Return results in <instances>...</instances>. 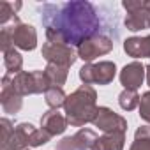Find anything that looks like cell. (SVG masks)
Listing matches in <instances>:
<instances>
[{
  "label": "cell",
  "instance_id": "19",
  "mask_svg": "<svg viewBox=\"0 0 150 150\" xmlns=\"http://www.w3.org/2000/svg\"><path fill=\"white\" fill-rule=\"evenodd\" d=\"M65 99H67V96H65V92H64L62 87H51L44 94V101H46V104L51 110H58L60 106H64Z\"/></svg>",
  "mask_w": 150,
  "mask_h": 150
},
{
  "label": "cell",
  "instance_id": "1",
  "mask_svg": "<svg viewBox=\"0 0 150 150\" xmlns=\"http://www.w3.org/2000/svg\"><path fill=\"white\" fill-rule=\"evenodd\" d=\"M41 23L50 42L80 46L97 35L120 39V16L115 6L94 4L88 0L46 2L37 7Z\"/></svg>",
  "mask_w": 150,
  "mask_h": 150
},
{
  "label": "cell",
  "instance_id": "20",
  "mask_svg": "<svg viewBox=\"0 0 150 150\" xmlns=\"http://www.w3.org/2000/svg\"><path fill=\"white\" fill-rule=\"evenodd\" d=\"M129 150H150V125H141L134 132V141Z\"/></svg>",
  "mask_w": 150,
  "mask_h": 150
},
{
  "label": "cell",
  "instance_id": "29",
  "mask_svg": "<svg viewBox=\"0 0 150 150\" xmlns=\"http://www.w3.org/2000/svg\"><path fill=\"white\" fill-rule=\"evenodd\" d=\"M146 83H148V87H150V64L146 65Z\"/></svg>",
  "mask_w": 150,
  "mask_h": 150
},
{
  "label": "cell",
  "instance_id": "28",
  "mask_svg": "<svg viewBox=\"0 0 150 150\" xmlns=\"http://www.w3.org/2000/svg\"><path fill=\"white\" fill-rule=\"evenodd\" d=\"M145 11L148 16V25H150V0H145Z\"/></svg>",
  "mask_w": 150,
  "mask_h": 150
},
{
  "label": "cell",
  "instance_id": "21",
  "mask_svg": "<svg viewBox=\"0 0 150 150\" xmlns=\"http://www.w3.org/2000/svg\"><path fill=\"white\" fill-rule=\"evenodd\" d=\"M21 7V2H16V4H11V2H0V25L6 27L9 25L11 21H14L18 18L16 11Z\"/></svg>",
  "mask_w": 150,
  "mask_h": 150
},
{
  "label": "cell",
  "instance_id": "4",
  "mask_svg": "<svg viewBox=\"0 0 150 150\" xmlns=\"http://www.w3.org/2000/svg\"><path fill=\"white\" fill-rule=\"evenodd\" d=\"M117 76L115 62L103 60L97 64H85L80 69V80L83 85H110Z\"/></svg>",
  "mask_w": 150,
  "mask_h": 150
},
{
  "label": "cell",
  "instance_id": "8",
  "mask_svg": "<svg viewBox=\"0 0 150 150\" xmlns=\"http://www.w3.org/2000/svg\"><path fill=\"white\" fill-rule=\"evenodd\" d=\"M122 7L125 9L127 16L124 25L131 32H139L148 28V16L145 11V0H122Z\"/></svg>",
  "mask_w": 150,
  "mask_h": 150
},
{
  "label": "cell",
  "instance_id": "10",
  "mask_svg": "<svg viewBox=\"0 0 150 150\" xmlns=\"http://www.w3.org/2000/svg\"><path fill=\"white\" fill-rule=\"evenodd\" d=\"M146 78V67L139 62H131L120 71V83L124 90H138Z\"/></svg>",
  "mask_w": 150,
  "mask_h": 150
},
{
  "label": "cell",
  "instance_id": "15",
  "mask_svg": "<svg viewBox=\"0 0 150 150\" xmlns=\"http://www.w3.org/2000/svg\"><path fill=\"white\" fill-rule=\"evenodd\" d=\"M124 145H125V132H110L97 138L92 150H124Z\"/></svg>",
  "mask_w": 150,
  "mask_h": 150
},
{
  "label": "cell",
  "instance_id": "11",
  "mask_svg": "<svg viewBox=\"0 0 150 150\" xmlns=\"http://www.w3.org/2000/svg\"><path fill=\"white\" fill-rule=\"evenodd\" d=\"M35 127L32 124H18L9 138L7 143L2 145V150H27V146H30V139L34 134Z\"/></svg>",
  "mask_w": 150,
  "mask_h": 150
},
{
  "label": "cell",
  "instance_id": "5",
  "mask_svg": "<svg viewBox=\"0 0 150 150\" xmlns=\"http://www.w3.org/2000/svg\"><path fill=\"white\" fill-rule=\"evenodd\" d=\"M115 39L110 35H97L92 37L88 41H85L83 44H80L76 48L78 51V58H81L85 64H92V60L108 55L113 48H115Z\"/></svg>",
  "mask_w": 150,
  "mask_h": 150
},
{
  "label": "cell",
  "instance_id": "25",
  "mask_svg": "<svg viewBox=\"0 0 150 150\" xmlns=\"http://www.w3.org/2000/svg\"><path fill=\"white\" fill-rule=\"evenodd\" d=\"M11 48H14L11 32H9L7 27H2V28H0V50H2V53H4V51H7Z\"/></svg>",
  "mask_w": 150,
  "mask_h": 150
},
{
  "label": "cell",
  "instance_id": "3",
  "mask_svg": "<svg viewBox=\"0 0 150 150\" xmlns=\"http://www.w3.org/2000/svg\"><path fill=\"white\" fill-rule=\"evenodd\" d=\"M11 88L20 94L21 97L25 96H34V94H46L48 88H51V83L46 76L44 71H21L18 74H6L4 76Z\"/></svg>",
  "mask_w": 150,
  "mask_h": 150
},
{
  "label": "cell",
  "instance_id": "22",
  "mask_svg": "<svg viewBox=\"0 0 150 150\" xmlns=\"http://www.w3.org/2000/svg\"><path fill=\"white\" fill-rule=\"evenodd\" d=\"M139 96H138V92H134V90H122L120 94H118V104H120V108L122 110H125V111H132V110H136V108H139Z\"/></svg>",
  "mask_w": 150,
  "mask_h": 150
},
{
  "label": "cell",
  "instance_id": "9",
  "mask_svg": "<svg viewBox=\"0 0 150 150\" xmlns=\"http://www.w3.org/2000/svg\"><path fill=\"white\" fill-rule=\"evenodd\" d=\"M92 124H94V127H99L104 134H110V132H125L127 131V120L122 115L115 113L108 106H99L97 108Z\"/></svg>",
  "mask_w": 150,
  "mask_h": 150
},
{
  "label": "cell",
  "instance_id": "17",
  "mask_svg": "<svg viewBox=\"0 0 150 150\" xmlns=\"http://www.w3.org/2000/svg\"><path fill=\"white\" fill-rule=\"evenodd\" d=\"M46 76L51 83V87H62L65 81H67V76H69V69L67 67H62V65H55V64H48L46 69Z\"/></svg>",
  "mask_w": 150,
  "mask_h": 150
},
{
  "label": "cell",
  "instance_id": "14",
  "mask_svg": "<svg viewBox=\"0 0 150 150\" xmlns=\"http://www.w3.org/2000/svg\"><path fill=\"white\" fill-rule=\"evenodd\" d=\"M124 51L132 58H150V35L129 37L124 41Z\"/></svg>",
  "mask_w": 150,
  "mask_h": 150
},
{
  "label": "cell",
  "instance_id": "12",
  "mask_svg": "<svg viewBox=\"0 0 150 150\" xmlns=\"http://www.w3.org/2000/svg\"><path fill=\"white\" fill-rule=\"evenodd\" d=\"M67 125H69V122H67L65 115H62L58 110H50L41 117V129H44L51 136L64 134Z\"/></svg>",
  "mask_w": 150,
  "mask_h": 150
},
{
  "label": "cell",
  "instance_id": "2",
  "mask_svg": "<svg viewBox=\"0 0 150 150\" xmlns=\"http://www.w3.org/2000/svg\"><path fill=\"white\" fill-rule=\"evenodd\" d=\"M97 108V92L92 85H81L76 88L67 96L64 104L65 118L72 127H83L85 124L92 122Z\"/></svg>",
  "mask_w": 150,
  "mask_h": 150
},
{
  "label": "cell",
  "instance_id": "23",
  "mask_svg": "<svg viewBox=\"0 0 150 150\" xmlns=\"http://www.w3.org/2000/svg\"><path fill=\"white\" fill-rule=\"evenodd\" d=\"M139 117L146 124H150V90L145 92L139 99Z\"/></svg>",
  "mask_w": 150,
  "mask_h": 150
},
{
  "label": "cell",
  "instance_id": "24",
  "mask_svg": "<svg viewBox=\"0 0 150 150\" xmlns=\"http://www.w3.org/2000/svg\"><path fill=\"white\" fill-rule=\"evenodd\" d=\"M53 136L50 132H46L44 129H35L34 134H32V139H30V146H41V145H46Z\"/></svg>",
  "mask_w": 150,
  "mask_h": 150
},
{
  "label": "cell",
  "instance_id": "16",
  "mask_svg": "<svg viewBox=\"0 0 150 150\" xmlns=\"http://www.w3.org/2000/svg\"><path fill=\"white\" fill-rule=\"evenodd\" d=\"M72 141H74L76 150H92V146L97 141V134L92 129H80L72 136Z\"/></svg>",
  "mask_w": 150,
  "mask_h": 150
},
{
  "label": "cell",
  "instance_id": "26",
  "mask_svg": "<svg viewBox=\"0 0 150 150\" xmlns=\"http://www.w3.org/2000/svg\"><path fill=\"white\" fill-rule=\"evenodd\" d=\"M0 125H2V145H4V143L9 141V138H11L14 127H13V124H11L9 118H2V120H0Z\"/></svg>",
  "mask_w": 150,
  "mask_h": 150
},
{
  "label": "cell",
  "instance_id": "27",
  "mask_svg": "<svg viewBox=\"0 0 150 150\" xmlns=\"http://www.w3.org/2000/svg\"><path fill=\"white\" fill-rule=\"evenodd\" d=\"M55 150H76V146H74V141H72V136L62 138V139L57 143V148H55Z\"/></svg>",
  "mask_w": 150,
  "mask_h": 150
},
{
  "label": "cell",
  "instance_id": "6",
  "mask_svg": "<svg viewBox=\"0 0 150 150\" xmlns=\"http://www.w3.org/2000/svg\"><path fill=\"white\" fill-rule=\"evenodd\" d=\"M41 55L42 58L48 62V64H55V65H62V67H71L78 58V51L74 50L72 46H67V44H58V42H50L46 41L42 44V50H41Z\"/></svg>",
  "mask_w": 150,
  "mask_h": 150
},
{
  "label": "cell",
  "instance_id": "13",
  "mask_svg": "<svg viewBox=\"0 0 150 150\" xmlns=\"http://www.w3.org/2000/svg\"><path fill=\"white\" fill-rule=\"evenodd\" d=\"M0 104H2V110L4 113H9V115H16L21 106H23V97L20 94H16L11 85L7 83L6 78H2V90H0Z\"/></svg>",
  "mask_w": 150,
  "mask_h": 150
},
{
  "label": "cell",
  "instance_id": "7",
  "mask_svg": "<svg viewBox=\"0 0 150 150\" xmlns=\"http://www.w3.org/2000/svg\"><path fill=\"white\" fill-rule=\"evenodd\" d=\"M6 27L11 32L14 48H20L23 51H34L37 48V32L32 25L23 23V21H20V18H16L14 21H11Z\"/></svg>",
  "mask_w": 150,
  "mask_h": 150
},
{
  "label": "cell",
  "instance_id": "18",
  "mask_svg": "<svg viewBox=\"0 0 150 150\" xmlns=\"http://www.w3.org/2000/svg\"><path fill=\"white\" fill-rule=\"evenodd\" d=\"M4 65L7 69V74H18V72H21L23 57L20 55V51L16 48H11V50L4 51Z\"/></svg>",
  "mask_w": 150,
  "mask_h": 150
}]
</instances>
